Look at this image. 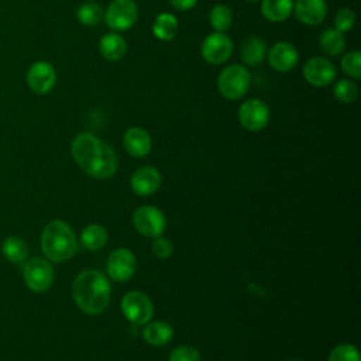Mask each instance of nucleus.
Segmentation results:
<instances>
[{"instance_id": "4468645a", "label": "nucleus", "mask_w": 361, "mask_h": 361, "mask_svg": "<svg viewBox=\"0 0 361 361\" xmlns=\"http://www.w3.org/2000/svg\"><path fill=\"white\" fill-rule=\"evenodd\" d=\"M107 272L114 281H128L135 272L134 254L126 248L116 250L107 259Z\"/></svg>"}, {"instance_id": "5701e85b", "label": "nucleus", "mask_w": 361, "mask_h": 361, "mask_svg": "<svg viewBox=\"0 0 361 361\" xmlns=\"http://www.w3.org/2000/svg\"><path fill=\"white\" fill-rule=\"evenodd\" d=\"M144 338L152 345H164L172 338V327L164 322H154L144 329Z\"/></svg>"}, {"instance_id": "0eeeda50", "label": "nucleus", "mask_w": 361, "mask_h": 361, "mask_svg": "<svg viewBox=\"0 0 361 361\" xmlns=\"http://www.w3.org/2000/svg\"><path fill=\"white\" fill-rule=\"evenodd\" d=\"M23 272L27 286L34 292L48 290L54 281V269L44 258H31L28 262H25Z\"/></svg>"}, {"instance_id": "bb28decb", "label": "nucleus", "mask_w": 361, "mask_h": 361, "mask_svg": "<svg viewBox=\"0 0 361 361\" xmlns=\"http://www.w3.org/2000/svg\"><path fill=\"white\" fill-rule=\"evenodd\" d=\"M80 241L87 250H99L107 241V231L99 224H90L82 231Z\"/></svg>"}, {"instance_id": "473e14b6", "label": "nucleus", "mask_w": 361, "mask_h": 361, "mask_svg": "<svg viewBox=\"0 0 361 361\" xmlns=\"http://www.w3.org/2000/svg\"><path fill=\"white\" fill-rule=\"evenodd\" d=\"M152 251L158 258H168L172 252V245L168 240L158 237L154 243H152Z\"/></svg>"}, {"instance_id": "9b49d317", "label": "nucleus", "mask_w": 361, "mask_h": 361, "mask_svg": "<svg viewBox=\"0 0 361 361\" xmlns=\"http://www.w3.org/2000/svg\"><path fill=\"white\" fill-rule=\"evenodd\" d=\"M135 228L147 237H159L165 230V217L154 206H141L133 214Z\"/></svg>"}, {"instance_id": "f8f14e48", "label": "nucleus", "mask_w": 361, "mask_h": 361, "mask_svg": "<svg viewBox=\"0 0 361 361\" xmlns=\"http://www.w3.org/2000/svg\"><path fill=\"white\" fill-rule=\"evenodd\" d=\"M55 83L56 72L49 62L38 61L28 68L27 85L32 92L38 94H45L52 90Z\"/></svg>"}, {"instance_id": "a878e982", "label": "nucleus", "mask_w": 361, "mask_h": 361, "mask_svg": "<svg viewBox=\"0 0 361 361\" xmlns=\"http://www.w3.org/2000/svg\"><path fill=\"white\" fill-rule=\"evenodd\" d=\"M104 14L103 7L96 1H85L76 10V18L82 25H96Z\"/></svg>"}, {"instance_id": "9d476101", "label": "nucleus", "mask_w": 361, "mask_h": 361, "mask_svg": "<svg viewBox=\"0 0 361 361\" xmlns=\"http://www.w3.org/2000/svg\"><path fill=\"white\" fill-rule=\"evenodd\" d=\"M124 316L135 324H144L152 317V303L149 298L141 292H128L121 300Z\"/></svg>"}, {"instance_id": "393cba45", "label": "nucleus", "mask_w": 361, "mask_h": 361, "mask_svg": "<svg viewBox=\"0 0 361 361\" xmlns=\"http://www.w3.org/2000/svg\"><path fill=\"white\" fill-rule=\"evenodd\" d=\"M1 252L11 262H23L28 255V248L20 237H8L3 241Z\"/></svg>"}, {"instance_id": "6e6552de", "label": "nucleus", "mask_w": 361, "mask_h": 361, "mask_svg": "<svg viewBox=\"0 0 361 361\" xmlns=\"http://www.w3.org/2000/svg\"><path fill=\"white\" fill-rule=\"evenodd\" d=\"M305 80L316 87H324L330 85L337 75V69L331 61L323 56L309 58L302 69Z\"/></svg>"}, {"instance_id": "cd10ccee", "label": "nucleus", "mask_w": 361, "mask_h": 361, "mask_svg": "<svg viewBox=\"0 0 361 361\" xmlns=\"http://www.w3.org/2000/svg\"><path fill=\"white\" fill-rule=\"evenodd\" d=\"M333 94L341 103H353L358 97V87L350 79H340L334 85Z\"/></svg>"}, {"instance_id": "dca6fc26", "label": "nucleus", "mask_w": 361, "mask_h": 361, "mask_svg": "<svg viewBox=\"0 0 361 361\" xmlns=\"http://www.w3.org/2000/svg\"><path fill=\"white\" fill-rule=\"evenodd\" d=\"M161 185V175L152 166H142L131 176V188L138 195H151Z\"/></svg>"}, {"instance_id": "f257e3e1", "label": "nucleus", "mask_w": 361, "mask_h": 361, "mask_svg": "<svg viewBox=\"0 0 361 361\" xmlns=\"http://www.w3.org/2000/svg\"><path fill=\"white\" fill-rule=\"evenodd\" d=\"M72 155L78 165L92 178L104 179L117 169L114 149L92 133H82L75 137L71 145Z\"/></svg>"}, {"instance_id": "6ab92c4d", "label": "nucleus", "mask_w": 361, "mask_h": 361, "mask_svg": "<svg viewBox=\"0 0 361 361\" xmlns=\"http://www.w3.org/2000/svg\"><path fill=\"white\" fill-rule=\"evenodd\" d=\"M293 11V0H261V13L271 23L285 21Z\"/></svg>"}, {"instance_id": "c756f323", "label": "nucleus", "mask_w": 361, "mask_h": 361, "mask_svg": "<svg viewBox=\"0 0 361 361\" xmlns=\"http://www.w3.org/2000/svg\"><path fill=\"white\" fill-rule=\"evenodd\" d=\"M355 24V13L348 8H340L336 16H334V28L340 32H347L350 31Z\"/></svg>"}, {"instance_id": "20e7f679", "label": "nucleus", "mask_w": 361, "mask_h": 361, "mask_svg": "<svg viewBox=\"0 0 361 361\" xmlns=\"http://www.w3.org/2000/svg\"><path fill=\"white\" fill-rule=\"evenodd\" d=\"M251 75L247 68L241 65L226 66L217 78V89L227 100L241 99L250 89Z\"/></svg>"}, {"instance_id": "2eb2a0df", "label": "nucleus", "mask_w": 361, "mask_h": 361, "mask_svg": "<svg viewBox=\"0 0 361 361\" xmlns=\"http://www.w3.org/2000/svg\"><path fill=\"white\" fill-rule=\"evenodd\" d=\"M296 18L305 25H319L327 16V4L324 0H296L293 4Z\"/></svg>"}, {"instance_id": "7c9ffc66", "label": "nucleus", "mask_w": 361, "mask_h": 361, "mask_svg": "<svg viewBox=\"0 0 361 361\" xmlns=\"http://www.w3.org/2000/svg\"><path fill=\"white\" fill-rule=\"evenodd\" d=\"M329 361H360L358 350L351 344H341L330 353Z\"/></svg>"}, {"instance_id": "a211bd4d", "label": "nucleus", "mask_w": 361, "mask_h": 361, "mask_svg": "<svg viewBox=\"0 0 361 361\" xmlns=\"http://www.w3.org/2000/svg\"><path fill=\"white\" fill-rule=\"evenodd\" d=\"M99 51L107 61H120L127 54V42L117 32H107L99 41Z\"/></svg>"}, {"instance_id": "412c9836", "label": "nucleus", "mask_w": 361, "mask_h": 361, "mask_svg": "<svg viewBox=\"0 0 361 361\" xmlns=\"http://www.w3.org/2000/svg\"><path fill=\"white\" fill-rule=\"evenodd\" d=\"M179 30L178 18L171 13H161L152 23V32L161 41H171L176 37Z\"/></svg>"}, {"instance_id": "aec40b11", "label": "nucleus", "mask_w": 361, "mask_h": 361, "mask_svg": "<svg viewBox=\"0 0 361 361\" xmlns=\"http://www.w3.org/2000/svg\"><path fill=\"white\" fill-rule=\"evenodd\" d=\"M240 56L245 65L255 66L267 56V44L258 37H248L240 49Z\"/></svg>"}, {"instance_id": "39448f33", "label": "nucleus", "mask_w": 361, "mask_h": 361, "mask_svg": "<svg viewBox=\"0 0 361 361\" xmlns=\"http://www.w3.org/2000/svg\"><path fill=\"white\" fill-rule=\"evenodd\" d=\"M104 21L114 32L130 30L138 18V6L134 0H113L104 11Z\"/></svg>"}, {"instance_id": "72a5a7b5", "label": "nucleus", "mask_w": 361, "mask_h": 361, "mask_svg": "<svg viewBox=\"0 0 361 361\" xmlns=\"http://www.w3.org/2000/svg\"><path fill=\"white\" fill-rule=\"evenodd\" d=\"M169 3L178 11H188L196 6L197 0H169Z\"/></svg>"}, {"instance_id": "f3484780", "label": "nucleus", "mask_w": 361, "mask_h": 361, "mask_svg": "<svg viewBox=\"0 0 361 361\" xmlns=\"http://www.w3.org/2000/svg\"><path fill=\"white\" fill-rule=\"evenodd\" d=\"M123 144L130 155L145 157L151 149V137L144 128L131 127L124 133Z\"/></svg>"}, {"instance_id": "7ed1b4c3", "label": "nucleus", "mask_w": 361, "mask_h": 361, "mask_svg": "<svg viewBox=\"0 0 361 361\" xmlns=\"http://www.w3.org/2000/svg\"><path fill=\"white\" fill-rule=\"evenodd\" d=\"M41 248L45 257L54 262L69 259L78 250V241L72 228L61 221H51L42 231Z\"/></svg>"}, {"instance_id": "b1692460", "label": "nucleus", "mask_w": 361, "mask_h": 361, "mask_svg": "<svg viewBox=\"0 0 361 361\" xmlns=\"http://www.w3.org/2000/svg\"><path fill=\"white\" fill-rule=\"evenodd\" d=\"M209 21L214 31L224 32L233 24V13L231 8L226 4H216L209 13Z\"/></svg>"}, {"instance_id": "2f4dec72", "label": "nucleus", "mask_w": 361, "mask_h": 361, "mask_svg": "<svg viewBox=\"0 0 361 361\" xmlns=\"http://www.w3.org/2000/svg\"><path fill=\"white\" fill-rule=\"evenodd\" d=\"M169 361H200V355L192 347H178L169 355Z\"/></svg>"}, {"instance_id": "423d86ee", "label": "nucleus", "mask_w": 361, "mask_h": 361, "mask_svg": "<svg viewBox=\"0 0 361 361\" xmlns=\"http://www.w3.org/2000/svg\"><path fill=\"white\" fill-rule=\"evenodd\" d=\"M233 49L234 47L231 38L227 34L217 31L209 34L200 45L202 58L212 65H221L228 61Z\"/></svg>"}, {"instance_id": "f704fd0d", "label": "nucleus", "mask_w": 361, "mask_h": 361, "mask_svg": "<svg viewBox=\"0 0 361 361\" xmlns=\"http://www.w3.org/2000/svg\"><path fill=\"white\" fill-rule=\"evenodd\" d=\"M247 1H252V3H255V1H259V0H247Z\"/></svg>"}, {"instance_id": "ddd939ff", "label": "nucleus", "mask_w": 361, "mask_h": 361, "mask_svg": "<svg viewBox=\"0 0 361 361\" xmlns=\"http://www.w3.org/2000/svg\"><path fill=\"white\" fill-rule=\"evenodd\" d=\"M267 58L274 71L289 72L296 66L299 55L298 49L290 42L279 41L271 47Z\"/></svg>"}, {"instance_id": "4be33fe9", "label": "nucleus", "mask_w": 361, "mask_h": 361, "mask_svg": "<svg viewBox=\"0 0 361 361\" xmlns=\"http://www.w3.org/2000/svg\"><path fill=\"white\" fill-rule=\"evenodd\" d=\"M319 47L329 56H338L345 48L344 34L336 28H326L319 37Z\"/></svg>"}, {"instance_id": "c9c22d12", "label": "nucleus", "mask_w": 361, "mask_h": 361, "mask_svg": "<svg viewBox=\"0 0 361 361\" xmlns=\"http://www.w3.org/2000/svg\"><path fill=\"white\" fill-rule=\"evenodd\" d=\"M293 361H296V360H293Z\"/></svg>"}, {"instance_id": "c85d7f7f", "label": "nucleus", "mask_w": 361, "mask_h": 361, "mask_svg": "<svg viewBox=\"0 0 361 361\" xmlns=\"http://www.w3.org/2000/svg\"><path fill=\"white\" fill-rule=\"evenodd\" d=\"M341 71L353 79L361 78V54L360 51L347 52L340 62Z\"/></svg>"}, {"instance_id": "1a4fd4ad", "label": "nucleus", "mask_w": 361, "mask_h": 361, "mask_svg": "<svg viewBox=\"0 0 361 361\" xmlns=\"http://www.w3.org/2000/svg\"><path fill=\"white\" fill-rule=\"evenodd\" d=\"M269 109L259 99H248L238 109V120L241 126L250 131H259L269 123Z\"/></svg>"}, {"instance_id": "f03ea898", "label": "nucleus", "mask_w": 361, "mask_h": 361, "mask_svg": "<svg viewBox=\"0 0 361 361\" xmlns=\"http://www.w3.org/2000/svg\"><path fill=\"white\" fill-rule=\"evenodd\" d=\"M72 295L80 310L89 314H99L109 305L110 283L97 271H83L73 281Z\"/></svg>"}]
</instances>
